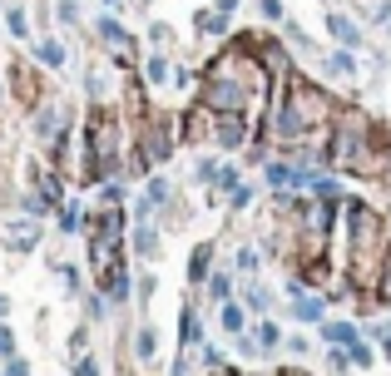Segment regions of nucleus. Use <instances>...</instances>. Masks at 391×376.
<instances>
[{"label":"nucleus","mask_w":391,"mask_h":376,"mask_svg":"<svg viewBox=\"0 0 391 376\" xmlns=\"http://www.w3.org/2000/svg\"><path fill=\"white\" fill-rule=\"evenodd\" d=\"M35 55H40V65H50V70H60V65H65V50H60L55 40H40V45H35Z\"/></svg>","instance_id":"1"},{"label":"nucleus","mask_w":391,"mask_h":376,"mask_svg":"<svg viewBox=\"0 0 391 376\" xmlns=\"http://www.w3.org/2000/svg\"><path fill=\"white\" fill-rule=\"evenodd\" d=\"M327 342H337V347H342V342H347V347H357V327H347V322H332V327H327Z\"/></svg>","instance_id":"2"},{"label":"nucleus","mask_w":391,"mask_h":376,"mask_svg":"<svg viewBox=\"0 0 391 376\" xmlns=\"http://www.w3.org/2000/svg\"><path fill=\"white\" fill-rule=\"evenodd\" d=\"M332 35H337V40H347V45H357V40H362V35H357V25H352V20H342V15H332Z\"/></svg>","instance_id":"3"},{"label":"nucleus","mask_w":391,"mask_h":376,"mask_svg":"<svg viewBox=\"0 0 391 376\" xmlns=\"http://www.w3.org/2000/svg\"><path fill=\"white\" fill-rule=\"evenodd\" d=\"M99 35H104V40H114V45H129V35H124V25H119V20H99Z\"/></svg>","instance_id":"4"},{"label":"nucleus","mask_w":391,"mask_h":376,"mask_svg":"<svg viewBox=\"0 0 391 376\" xmlns=\"http://www.w3.org/2000/svg\"><path fill=\"white\" fill-rule=\"evenodd\" d=\"M5 25H10V35H20V40L30 35V25H25V10H10V20H5Z\"/></svg>","instance_id":"5"},{"label":"nucleus","mask_w":391,"mask_h":376,"mask_svg":"<svg viewBox=\"0 0 391 376\" xmlns=\"http://www.w3.org/2000/svg\"><path fill=\"white\" fill-rule=\"evenodd\" d=\"M198 30H208V35H218V30H228V20H223V15H203V20H198Z\"/></svg>","instance_id":"6"},{"label":"nucleus","mask_w":391,"mask_h":376,"mask_svg":"<svg viewBox=\"0 0 391 376\" xmlns=\"http://www.w3.org/2000/svg\"><path fill=\"white\" fill-rule=\"evenodd\" d=\"M60 228L75 233V228H80V208H65V213H60Z\"/></svg>","instance_id":"7"},{"label":"nucleus","mask_w":391,"mask_h":376,"mask_svg":"<svg viewBox=\"0 0 391 376\" xmlns=\"http://www.w3.org/2000/svg\"><path fill=\"white\" fill-rule=\"evenodd\" d=\"M223 327L238 332V327H243V312H238V307H223Z\"/></svg>","instance_id":"8"},{"label":"nucleus","mask_w":391,"mask_h":376,"mask_svg":"<svg viewBox=\"0 0 391 376\" xmlns=\"http://www.w3.org/2000/svg\"><path fill=\"white\" fill-rule=\"evenodd\" d=\"M297 317H322V302H307V297H302V302H297Z\"/></svg>","instance_id":"9"},{"label":"nucleus","mask_w":391,"mask_h":376,"mask_svg":"<svg viewBox=\"0 0 391 376\" xmlns=\"http://www.w3.org/2000/svg\"><path fill=\"white\" fill-rule=\"evenodd\" d=\"M258 342H263V347H273V342H278V327H273V322H263V327H258Z\"/></svg>","instance_id":"10"},{"label":"nucleus","mask_w":391,"mask_h":376,"mask_svg":"<svg viewBox=\"0 0 391 376\" xmlns=\"http://www.w3.org/2000/svg\"><path fill=\"white\" fill-rule=\"evenodd\" d=\"M5 376H30V367H25L20 357H10V362H5Z\"/></svg>","instance_id":"11"},{"label":"nucleus","mask_w":391,"mask_h":376,"mask_svg":"<svg viewBox=\"0 0 391 376\" xmlns=\"http://www.w3.org/2000/svg\"><path fill=\"white\" fill-rule=\"evenodd\" d=\"M75 376H99V367L90 362V357H80V362H75Z\"/></svg>","instance_id":"12"},{"label":"nucleus","mask_w":391,"mask_h":376,"mask_svg":"<svg viewBox=\"0 0 391 376\" xmlns=\"http://www.w3.org/2000/svg\"><path fill=\"white\" fill-rule=\"evenodd\" d=\"M263 15L268 20H283V0H263Z\"/></svg>","instance_id":"13"},{"label":"nucleus","mask_w":391,"mask_h":376,"mask_svg":"<svg viewBox=\"0 0 391 376\" xmlns=\"http://www.w3.org/2000/svg\"><path fill=\"white\" fill-rule=\"evenodd\" d=\"M169 198V184H149V203H164Z\"/></svg>","instance_id":"14"},{"label":"nucleus","mask_w":391,"mask_h":376,"mask_svg":"<svg viewBox=\"0 0 391 376\" xmlns=\"http://www.w3.org/2000/svg\"><path fill=\"white\" fill-rule=\"evenodd\" d=\"M0 352H5V357H10V352H15V337H10V332H5V327H0Z\"/></svg>","instance_id":"15"},{"label":"nucleus","mask_w":391,"mask_h":376,"mask_svg":"<svg viewBox=\"0 0 391 376\" xmlns=\"http://www.w3.org/2000/svg\"><path fill=\"white\" fill-rule=\"evenodd\" d=\"M5 312H10V302H5V297H0V317H5Z\"/></svg>","instance_id":"16"}]
</instances>
